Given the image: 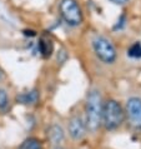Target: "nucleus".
Listing matches in <instances>:
<instances>
[{
    "instance_id": "nucleus-15",
    "label": "nucleus",
    "mask_w": 141,
    "mask_h": 149,
    "mask_svg": "<svg viewBox=\"0 0 141 149\" xmlns=\"http://www.w3.org/2000/svg\"><path fill=\"white\" fill-rule=\"evenodd\" d=\"M1 79H3V73L0 72V80H1Z\"/></svg>"
},
{
    "instance_id": "nucleus-1",
    "label": "nucleus",
    "mask_w": 141,
    "mask_h": 149,
    "mask_svg": "<svg viewBox=\"0 0 141 149\" xmlns=\"http://www.w3.org/2000/svg\"><path fill=\"white\" fill-rule=\"evenodd\" d=\"M124 119H125L124 109L116 100L110 99V100L105 102V104H102L101 122L107 130L118 129L124 123Z\"/></svg>"
},
{
    "instance_id": "nucleus-2",
    "label": "nucleus",
    "mask_w": 141,
    "mask_h": 149,
    "mask_svg": "<svg viewBox=\"0 0 141 149\" xmlns=\"http://www.w3.org/2000/svg\"><path fill=\"white\" fill-rule=\"evenodd\" d=\"M101 114H102V103L101 97L97 90H93L88 95L86 102V128L89 130L95 132L101 124Z\"/></svg>"
},
{
    "instance_id": "nucleus-7",
    "label": "nucleus",
    "mask_w": 141,
    "mask_h": 149,
    "mask_svg": "<svg viewBox=\"0 0 141 149\" xmlns=\"http://www.w3.org/2000/svg\"><path fill=\"white\" fill-rule=\"evenodd\" d=\"M39 100V93L38 90H30V92H26V93H21V94H18L16 95V102L20 103V104H35L36 102Z\"/></svg>"
},
{
    "instance_id": "nucleus-9",
    "label": "nucleus",
    "mask_w": 141,
    "mask_h": 149,
    "mask_svg": "<svg viewBox=\"0 0 141 149\" xmlns=\"http://www.w3.org/2000/svg\"><path fill=\"white\" fill-rule=\"evenodd\" d=\"M38 49H39V53L44 58L50 56L53 54V50H54L53 41L48 38H40L39 43H38Z\"/></svg>"
},
{
    "instance_id": "nucleus-13",
    "label": "nucleus",
    "mask_w": 141,
    "mask_h": 149,
    "mask_svg": "<svg viewBox=\"0 0 141 149\" xmlns=\"http://www.w3.org/2000/svg\"><path fill=\"white\" fill-rule=\"evenodd\" d=\"M24 35H26V36H35L36 33L34 30H24Z\"/></svg>"
},
{
    "instance_id": "nucleus-5",
    "label": "nucleus",
    "mask_w": 141,
    "mask_h": 149,
    "mask_svg": "<svg viewBox=\"0 0 141 149\" xmlns=\"http://www.w3.org/2000/svg\"><path fill=\"white\" fill-rule=\"evenodd\" d=\"M126 110L130 124L136 130H141V99L132 97L126 103Z\"/></svg>"
},
{
    "instance_id": "nucleus-4",
    "label": "nucleus",
    "mask_w": 141,
    "mask_h": 149,
    "mask_svg": "<svg viewBox=\"0 0 141 149\" xmlns=\"http://www.w3.org/2000/svg\"><path fill=\"white\" fill-rule=\"evenodd\" d=\"M93 48L95 54L97 55V58L100 60H102L104 63L111 64L116 60V49L113 45V43L106 39L105 36L96 35L93 40Z\"/></svg>"
},
{
    "instance_id": "nucleus-11",
    "label": "nucleus",
    "mask_w": 141,
    "mask_h": 149,
    "mask_svg": "<svg viewBox=\"0 0 141 149\" xmlns=\"http://www.w3.org/2000/svg\"><path fill=\"white\" fill-rule=\"evenodd\" d=\"M127 55L134 59H141V43H134L127 49Z\"/></svg>"
},
{
    "instance_id": "nucleus-10",
    "label": "nucleus",
    "mask_w": 141,
    "mask_h": 149,
    "mask_svg": "<svg viewBox=\"0 0 141 149\" xmlns=\"http://www.w3.org/2000/svg\"><path fill=\"white\" fill-rule=\"evenodd\" d=\"M19 149H43V144L36 138H28L20 144Z\"/></svg>"
},
{
    "instance_id": "nucleus-8",
    "label": "nucleus",
    "mask_w": 141,
    "mask_h": 149,
    "mask_svg": "<svg viewBox=\"0 0 141 149\" xmlns=\"http://www.w3.org/2000/svg\"><path fill=\"white\" fill-rule=\"evenodd\" d=\"M48 136H49V139H50V142L53 144H59L64 140L65 134H64L63 128H61L60 125H57V124H54V125H51L50 128H49Z\"/></svg>"
},
{
    "instance_id": "nucleus-14",
    "label": "nucleus",
    "mask_w": 141,
    "mask_h": 149,
    "mask_svg": "<svg viewBox=\"0 0 141 149\" xmlns=\"http://www.w3.org/2000/svg\"><path fill=\"white\" fill-rule=\"evenodd\" d=\"M110 1H113V3H115V4H119V5H121V4L127 3L129 0H110Z\"/></svg>"
},
{
    "instance_id": "nucleus-16",
    "label": "nucleus",
    "mask_w": 141,
    "mask_h": 149,
    "mask_svg": "<svg viewBox=\"0 0 141 149\" xmlns=\"http://www.w3.org/2000/svg\"><path fill=\"white\" fill-rule=\"evenodd\" d=\"M55 149H64V148H60V147H57V148H55Z\"/></svg>"
},
{
    "instance_id": "nucleus-12",
    "label": "nucleus",
    "mask_w": 141,
    "mask_h": 149,
    "mask_svg": "<svg viewBox=\"0 0 141 149\" xmlns=\"http://www.w3.org/2000/svg\"><path fill=\"white\" fill-rule=\"evenodd\" d=\"M8 105V94L4 89H0V109H5Z\"/></svg>"
},
{
    "instance_id": "nucleus-3",
    "label": "nucleus",
    "mask_w": 141,
    "mask_h": 149,
    "mask_svg": "<svg viewBox=\"0 0 141 149\" xmlns=\"http://www.w3.org/2000/svg\"><path fill=\"white\" fill-rule=\"evenodd\" d=\"M59 10L68 25L77 26L82 23V13L76 0H61Z\"/></svg>"
},
{
    "instance_id": "nucleus-6",
    "label": "nucleus",
    "mask_w": 141,
    "mask_h": 149,
    "mask_svg": "<svg viewBox=\"0 0 141 149\" xmlns=\"http://www.w3.org/2000/svg\"><path fill=\"white\" fill-rule=\"evenodd\" d=\"M69 134L73 139L80 140L86 134V123L81 117H73L69 122Z\"/></svg>"
}]
</instances>
